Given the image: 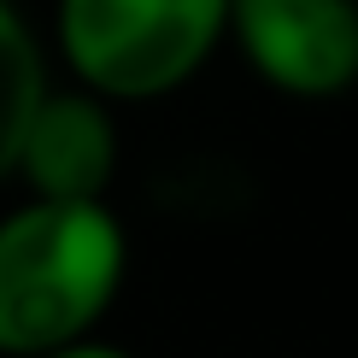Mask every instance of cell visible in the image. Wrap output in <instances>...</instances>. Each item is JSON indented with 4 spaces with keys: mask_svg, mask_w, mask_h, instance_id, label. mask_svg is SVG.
Listing matches in <instances>:
<instances>
[{
    "mask_svg": "<svg viewBox=\"0 0 358 358\" xmlns=\"http://www.w3.org/2000/svg\"><path fill=\"white\" fill-rule=\"evenodd\" d=\"M129 241L106 200H41L0 217V358L88 341L124 288Z\"/></svg>",
    "mask_w": 358,
    "mask_h": 358,
    "instance_id": "obj_1",
    "label": "cell"
},
{
    "mask_svg": "<svg viewBox=\"0 0 358 358\" xmlns=\"http://www.w3.org/2000/svg\"><path fill=\"white\" fill-rule=\"evenodd\" d=\"M59 53L100 100H159L229 36V0H59Z\"/></svg>",
    "mask_w": 358,
    "mask_h": 358,
    "instance_id": "obj_2",
    "label": "cell"
},
{
    "mask_svg": "<svg viewBox=\"0 0 358 358\" xmlns=\"http://www.w3.org/2000/svg\"><path fill=\"white\" fill-rule=\"evenodd\" d=\"M229 36L276 94L329 100L358 83V0H229Z\"/></svg>",
    "mask_w": 358,
    "mask_h": 358,
    "instance_id": "obj_3",
    "label": "cell"
},
{
    "mask_svg": "<svg viewBox=\"0 0 358 358\" xmlns=\"http://www.w3.org/2000/svg\"><path fill=\"white\" fill-rule=\"evenodd\" d=\"M112 171H117L112 100H100L94 88H48L24 129L12 176H24L29 194H41V200H106Z\"/></svg>",
    "mask_w": 358,
    "mask_h": 358,
    "instance_id": "obj_4",
    "label": "cell"
},
{
    "mask_svg": "<svg viewBox=\"0 0 358 358\" xmlns=\"http://www.w3.org/2000/svg\"><path fill=\"white\" fill-rule=\"evenodd\" d=\"M41 94H48V59H41L36 29L24 24V12L12 0H0V182L18 165L24 129L36 117Z\"/></svg>",
    "mask_w": 358,
    "mask_h": 358,
    "instance_id": "obj_5",
    "label": "cell"
},
{
    "mask_svg": "<svg viewBox=\"0 0 358 358\" xmlns=\"http://www.w3.org/2000/svg\"><path fill=\"white\" fill-rule=\"evenodd\" d=\"M41 358H129L124 347H106V341H71L59 352H41Z\"/></svg>",
    "mask_w": 358,
    "mask_h": 358,
    "instance_id": "obj_6",
    "label": "cell"
}]
</instances>
